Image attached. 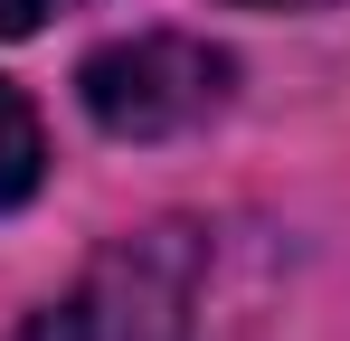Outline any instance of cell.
<instances>
[{
    "instance_id": "3957f363",
    "label": "cell",
    "mask_w": 350,
    "mask_h": 341,
    "mask_svg": "<svg viewBox=\"0 0 350 341\" xmlns=\"http://www.w3.org/2000/svg\"><path fill=\"white\" fill-rule=\"evenodd\" d=\"M48 180V133H38V114H29V95L0 76V209H19L29 190Z\"/></svg>"
},
{
    "instance_id": "5b68a950",
    "label": "cell",
    "mask_w": 350,
    "mask_h": 341,
    "mask_svg": "<svg viewBox=\"0 0 350 341\" xmlns=\"http://www.w3.org/2000/svg\"><path fill=\"white\" fill-rule=\"evenodd\" d=\"M237 10H332V0H237Z\"/></svg>"
},
{
    "instance_id": "7a4b0ae2",
    "label": "cell",
    "mask_w": 350,
    "mask_h": 341,
    "mask_svg": "<svg viewBox=\"0 0 350 341\" xmlns=\"http://www.w3.org/2000/svg\"><path fill=\"white\" fill-rule=\"evenodd\" d=\"M76 95L95 114V133H114V142H180L228 114L237 57L208 38H180V29H133L76 66Z\"/></svg>"
},
{
    "instance_id": "277c9868",
    "label": "cell",
    "mask_w": 350,
    "mask_h": 341,
    "mask_svg": "<svg viewBox=\"0 0 350 341\" xmlns=\"http://www.w3.org/2000/svg\"><path fill=\"white\" fill-rule=\"evenodd\" d=\"M48 10H57V0H0V38H29Z\"/></svg>"
},
{
    "instance_id": "6da1fadb",
    "label": "cell",
    "mask_w": 350,
    "mask_h": 341,
    "mask_svg": "<svg viewBox=\"0 0 350 341\" xmlns=\"http://www.w3.org/2000/svg\"><path fill=\"white\" fill-rule=\"evenodd\" d=\"M199 266H208V247L180 218L142 227V237H114L29 323V341H189V323H199Z\"/></svg>"
}]
</instances>
